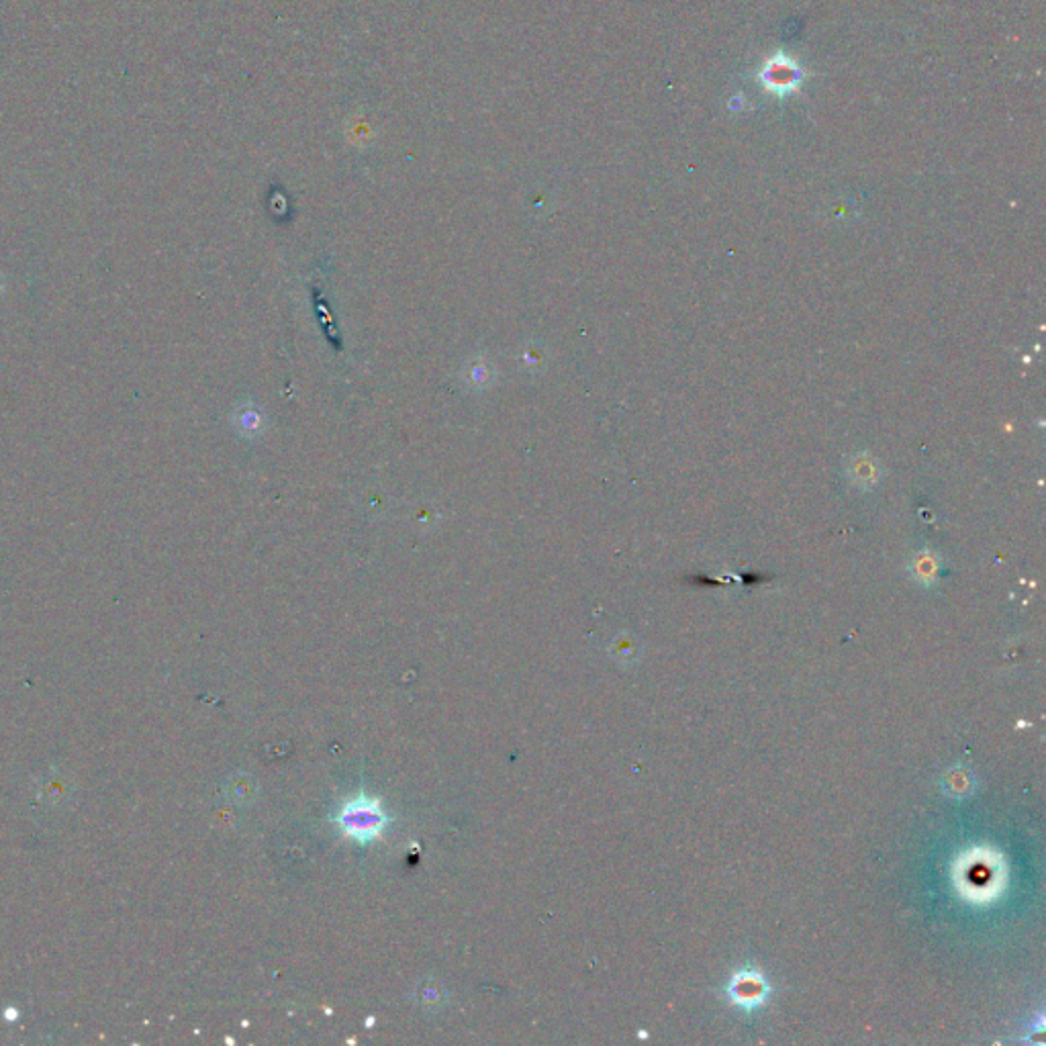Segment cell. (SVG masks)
I'll list each match as a JSON object with an SVG mask.
<instances>
[{"label":"cell","mask_w":1046,"mask_h":1046,"mask_svg":"<svg viewBox=\"0 0 1046 1046\" xmlns=\"http://www.w3.org/2000/svg\"><path fill=\"white\" fill-rule=\"evenodd\" d=\"M338 822H340L342 830L348 836H352L356 840H362V842H368L374 836H378V832L385 828L387 816H385L383 807H380L378 801L358 799V801H352V803H348L344 807L342 814L338 816Z\"/></svg>","instance_id":"cell-1"},{"label":"cell","mask_w":1046,"mask_h":1046,"mask_svg":"<svg viewBox=\"0 0 1046 1046\" xmlns=\"http://www.w3.org/2000/svg\"><path fill=\"white\" fill-rule=\"evenodd\" d=\"M801 68L783 54H777L773 60L767 62V66L760 72V80H763L765 88L775 94H789L801 84Z\"/></svg>","instance_id":"cell-2"}]
</instances>
